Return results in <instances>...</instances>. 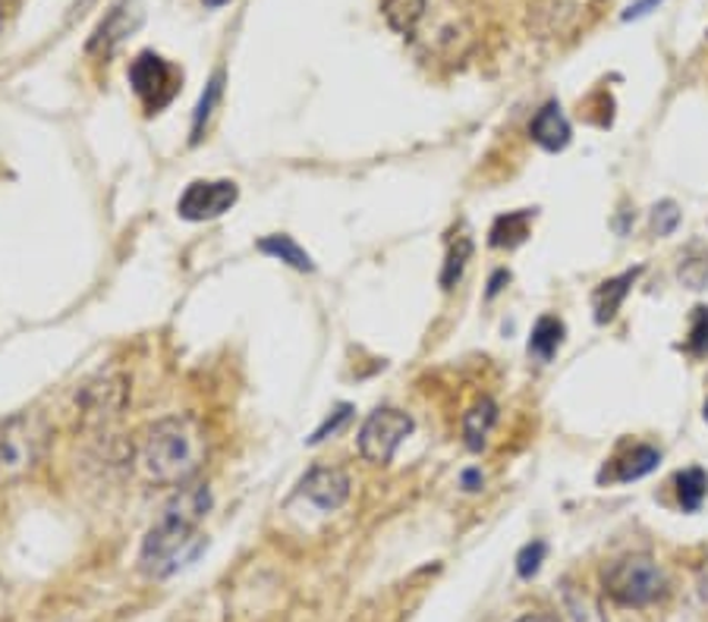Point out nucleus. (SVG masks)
Segmentation results:
<instances>
[{
  "label": "nucleus",
  "instance_id": "23",
  "mask_svg": "<svg viewBox=\"0 0 708 622\" xmlns=\"http://www.w3.org/2000/svg\"><path fill=\"white\" fill-rule=\"evenodd\" d=\"M545 556H548V544H545V541H529V544L517 553V575H520V579L539 575Z\"/></svg>",
  "mask_w": 708,
  "mask_h": 622
},
{
  "label": "nucleus",
  "instance_id": "21",
  "mask_svg": "<svg viewBox=\"0 0 708 622\" xmlns=\"http://www.w3.org/2000/svg\"><path fill=\"white\" fill-rule=\"evenodd\" d=\"M469 258H472V239L469 237L450 239L448 258H445V268H441V287H445V290L457 287V280H460L463 271H467Z\"/></svg>",
  "mask_w": 708,
  "mask_h": 622
},
{
  "label": "nucleus",
  "instance_id": "5",
  "mask_svg": "<svg viewBox=\"0 0 708 622\" xmlns=\"http://www.w3.org/2000/svg\"><path fill=\"white\" fill-rule=\"evenodd\" d=\"M412 434V415L403 412V409H393V405H385V409H375L369 419L362 421L359 428V438H356V447H359V457L366 459L369 465H388L400 443Z\"/></svg>",
  "mask_w": 708,
  "mask_h": 622
},
{
  "label": "nucleus",
  "instance_id": "35",
  "mask_svg": "<svg viewBox=\"0 0 708 622\" xmlns=\"http://www.w3.org/2000/svg\"><path fill=\"white\" fill-rule=\"evenodd\" d=\"M0 22H3V17H0Z\"/></svg>",
  "mask_w": 708,
  "mask_h": 622
},
{
  "label": "nucleus",
  "instance_id": "1",
  "mask_svg": "<svg viewBox=\"0 0 708 622\" xmlns=\"http://www.w3.org/2000/svg\"><path fill=\"white\" fill-rule=\"evenodd\" d=\"M208 510H211L208 484H192V481L183 484L161 510V519L146 534L142 550H139V569L149 579H170L173 572L192 563L206 548L199 525Z\"/></svg>",
  "mask_w": 708,
  "mask_h": 622
},
{
  "label": "nucleus",
  "instance_id": "28",
  "mask_svg": "<svg viewBox=\"0 0 708 622\" xmlns=\"http://www.w3.org/2000/svg\"><path fill=\"white\" fill-rule=\"evenodd\" d=\"M658 3H661V0H636V3H630V7H627V13H624V19L630 22V19L646 17V13H652Z\"/></svg>",
  "mask_w": 708,
  "mask_h": 622
},
{
  "label": "nucleus",
  "instance_id": "26",
  "mask_svg": "<svg viewBox=\"0 0 708 622\" xmlns=\"http://www.w3.org/2000/svg\"><path fill=\"white\" fill-rule=\"evenodd\" d=\"M680 280L690 287V290H706L708 287V255L699 258H680Z\"/></svg>",
  "mask_w": 708,
  "mask_h": 622
},
{
  "label": "nucleus",
  "instance_id": "31",
  "mask_svg": "<svg viewBox=\"0 0 708 622\" xmlns=\"http://www.w3.org/2000/svg\"><path fill=\"white\" fill-rule=\"evenodd\" d=\"M696 588H699V598L708 604V563L696 572Z\"/></svg>",
  "mask_w": 708,
  "mask_h": 622
},
{
  "label": "nucleus",
  "instance_id": "14",
  "mask_svg": "<svg viewBox=\"0 0 708 622\" xmlns=\"http://www.w3.org/2000/svg\"><path fill=\"white\" fill-rule=\"evenodd\" d=\"M127 7H130V0H120V3L113 7L111 13L104 17V22H101V26L94 29V38L89 41V51H92V54H94V51H104V54H111L113 48H117V44H120L123 38L130 36L136 26H139V19H142V17H132L130 19V13H127Z\"/></svg>",
  "mask_w": 708,
  "mask_h": 622
},
{
  "label": "nucleus",
  "instance_id": "34",
  "mask_svg": "<svg viewBox=\"0 0 708 622\" xmlns=\"http://www.w3.org/2000/svg\"><path fill=\"white\" fill-rule=\"evenodd\" d=\"M706 421H708V400H706Z\"/></svg>",
  "mask_w": 708,
  "mask_h": 622
},
{
  "label": "nucleus",
  "instance_id": "9",
  "mask_svg": "<svg viewBox=\"0 0 708 622\" xmlns=\"http://www.w3.org/2000/svg\"><path fill=\"white\" fill-rule=\"evenodd\" d=\"M350 491H353V481L337 465H316L299 481V494L321 513H337L350 500Z\"/></svg>",
  "mask_w": 708,
  "mask_h": 622
},
{
  "label": "nucleus",
  "instance_id": "13",
  "mask_svg": "<svg viewBox=\"0 0 708 622\" xmlns=\"http://www.w3.org/2000/svg\"><path fill=\"white\" fill-rule=\"evenodd\" d=\"M560 622H608L605 610L586 588L574 582H560L558 588Z\"/></svg>",
  "mask_w": 708,
  "mask_h": 622
},
{
  "label": "nucleus",
  "instance_id": "4",
  "mask_svg": "<svg viewBox=\"0 0 708 622\" xmlns=\"http://www.w3.org/2000/svg\"><path fill=\"white\" fill-rule=\"evenodd\" d=\"M44 428L36 415L19 412L0 421V488L26 478L41 459Z\"/></svg>",
  "mask_w": 708,
  "mask_h": 622
},
{
  "label": "nucleus",
  "instance_id": "17",
  "mask_svg": "<svg viewBox=\"0 0 708 622\" xmlns=\"http://www.w3.org/2000/svg\"><path fill=\"white\" fill-rule=\"evenodd\" d=\"M564 333H567V328H564L558 314H541L536 328H532V337H529V355L536 362H551L558 355L560 343H564Z\"/></svg>",
  "mask_w": 708,
  "mask_h": 622
},
{
  "label": "nucleus",
  "instance_id": "20",
  "mask_svg": "<svg viewBox=\"0 0 708 622\" xmlns=\"http://www.w3.org/2000/svg\"><path fill=\"white\" fill-rule=\"evenodd\" d=\"M708 496V475L706 469L692 465L677 475V500L684 506V513H699Z\"/></svg>",
  "mask_w": 708,
  "mask_h": 622
},
{
  "label": "nucleus",
  "instance_id": "16",
  "mask_svg": "<svg viewBox=\"0 0 708 622\" xmlns=\"http://www.w3.org/2000/svg\"><path fill=\"white\" fill-rule=\"evenodd\" d=\"M532 218L536 211L522 208V211H507L501 218L491 223V233H488V242L495 249H517L529 239V227H532Z\"/></svg>",
  "mask_w": 708,
  "mask_h": 622
},
{
  "label": "nucleus",
  "instance_id": "32",
  "mask_svg": "<svg viewBox=\"0 0 708 622\" xmlns=\"http://www.w3.org/2000/svg\"><path fill=\"white\" fill-rule=\"evenodd\" d=\"M517 622H551L548 616H536V613H529V616H520Z\"/></svg>",
  "mask_w": 708,
  "mask_h": 622
},
{
  "label": "nucleus",
  "instance_id": "12",
  "mask_svg": "<svg viewBox=\"0 0 708 622\" xmlns=\"http://www.w3.org/2000/svg\"><path fill=\"white\" fill-rule=\"evenodd\" d=\"M639 274H642V268H634V271H624V274L608 277V280H601V283H598L596 293H592V309H596L598 324L615 321L617 311H620V305H624V299L630 295L636 277Z\"/></svg>",
  "mask_w": 708,
  "mask_h": 622
},
{
  "label": "nucleus",
  "instance_id": "18",
  "mask_svg": "<svg viewBox=\"0 0 708 622\" xmlns=\"http://www.w3.org/2000/svg\"><path fill=\"white\" fill-rule=\"evenodd\" d=\"M259 252L278 258L283 264H290L293 271H316V261L309 258V252H306L293 237H283V233H278V237H265L259 242Z\"/></svg>",
  "mask_w": 708,
  "mask_h": 622
},
{
  "label": "nucleus",
  "instance_id": "24",
  "mask_svg": "<svg viewBox=\"0 0 708 622\" xmlns=\"http://www.w3.org/2000/svg\"><path fill=\"white\" fill-rule=\"evenodd\" d=\"M687 352L690 355H708V305H699V309L692 311Z\"/></svg>",
  "mask_w": 708,
  "mask_h": 622
},
{
  "label": "nucleus",
  "instance_id": "29",
  "mask_svg": "<svg viewBox=\"0 0 708 622\" xmlns=\"http://www.w3.org/2000/svg\"><path fill=\"white\" fill-rule=\"evenodd\" d=\"M482 472L479 469H469V472H463V488H467L469 494H476V491H482Z\"/></svg>",
  "mask_w": 708,
  "mask_h": 622
},
{
  "label": "nucleus",
  "instance_id": "33",
  "mask_svg": "<svg viewBox=\"0 0 708 622\" xmlns=\"http://www.w3.org/2000/svg\"><path fill=\"white\" fill-rule=\"evenodd\" d=\"M227 0H206V7H225Z\"/></svg>",
  "mask_w": 708,
  "mask_h": 622
},
{
  "label": "nucleus",
  "instance_id": "2",
  "mask_svg": "<svg viewBox=\"0 0 708 622\" xmlns=\"http://www.w3.org/2000/svg\"><path fill=\"white\" fill-rule=\"evenodd\" d=\"M208 438L192 415H170L146 428L136 447V469L154 488H183L206 465Z\"/></svg>",
  "mask_w": 708,
  "mask_h": 622
},
{
  "label": "nucleus",
  "instance_id": "8",
  "mask_svg": "<svg viewBox=\"0 0 708 622\" xmlns=\"http://www.w3.org/2000/svg\"><path fill=\"white\" fill-rule=\"evenodd\" d=\"M127 405V381L120 374H101L79 390V412L86 424H108Z\"/></svg>",
  "mask_w": 708,
  "mask_h": 622
},
{
  "label": "nucleus",
  "instance_id": "7",
  "mask_svg": "<svg viewBox=\"0 0 708 622\" xmlns=\"http://www.w3.org/2000/svg\"><path fill=\"white\" fill-rule=\"evenodd\" d=\"M240 199V189L233 180H196L177 202V214L192 223H206L227 214Z\"/></svg>",
  "mask_w": 708,
  "mask_h": 622
},
{
  "label": "nucleus",
  "instance_id": "27",
  "mask_svg": "<svg viewBox=\"0 0 708 622\" xmlns=\"http://www.w3.org/2000/svg\"><path fill=\"white\" fill-rule=\"evenodd\" d=\"M353 419V405L350 403H340L335 409V412H331V415H328V419L321 421V428H318L316 434H312V438H309V443H312V447H316V443H325V440L328 438H335L337 431H340V428H343V424H347V421Z\"/></svg>",
  "mask_w": 708,
  "mask_h": 622
},
{
  "label": "nucleus",
  "instance_id": "19",
  "mask_svg": "<svg viewBox=\"0 0 708 622\" xmlns=\"http://www.w3.org/2000/svg\"><path fill=\"white\" fill-rule=\"evenodd\" d=\"M426 3L429 0H385L381 3V13H385L388 26H391L397 36H412L416 26L426 17Z\"/></svg>",
  "mask_w": 708,
  "mask_h": 622
},
{
  "label": "nucleus",
  "instance_id": "6",
  "mask_svg": "<svg viewBox=\"0 0 708 622\" xmlns=\"http://www.w3.org/2000/svg\"><path fill=\"white\" fill-rule=\"evenodd\" d=\"M130 86L139 94V101L149 108V113H158L164 104H170V98L177 92V70L164 57L146 51L132 60Z\"/></svg>",
  "mask_w": 708,
  "mask_h": 622
},
{
  "label": "nucleus",
  "instance_id": "3",
  "mask_svg": "<svg viewBox=\"0 0 708 622\" xmlns=\"http://www.w3.org/2000/svg\"><path fill=\"white\" fill-rule=\"evenodd\" d=\"M601 585L620 606H649L668 591V575L649 553H630L601 572Z\"/></svg>",
  "mask_w": 708,
  "mask_h": 622
},
{
  "label": "nucleus",
  "instance_id": "22",
  "mask_svg": "<svg viewBox=\"0 0 708 622\" xmlns=\"http://www.w3.org/2000/svg\"><path fill=\"white\" fill-rule=\"evenodd\" d=\"M221 92H225V73H215L211 82L206 86V94H202L199 108H196V117H192V142H202V132H206L208 120H211V113H215L218 101H221Z\"/></svg>",
  "mask_w": 708,
  "mask_h": 622
},
{
  "label": "nucleus",
  "instance_id": "10",
  "mask_svg": "<svg viewBox=\"0 0 708 622\" xmlns=\"http://www.w3.org/2000/svg\"><path fill=\"white\" fill-rule=\"evenodd\" d=\"M529 136H532V142L539 148H545V151H564V148L570 146L574 129L567 123V117H564L558 101H548V104L532 117Z\"/></svg>",
  "mask_w": 708,
  "mask_h": 622
},
{
  "label": "nucleus",
  "instance_id": "25",
  "mask_svg": "<svg viewBox=\"0 0 708 622\" xmlns=\"http://www.w3.org/2000/svg\"><path fill=\"white\" fill-rule=\"evenodd\" d=\"M680 227V208L677 202H658L652 208V233L655 237H671L674 230Z\"/></svg>",
  "mask_w": 708,
  "mask_h": 622
},
{
  "label": "nucleus",
  "instance_id": "15",
  "mask_svg": "<svg viewBox=\"0 0 708 622\" xmlns=\"http://www.w3.org/2000/svg\"><path fill=\"white\" fill-rule=\"evenodd\" d=\"M495 424H498V403L495 400L482 397L479 403L469 405V412L463 415V440H467V447L472 453H479L485 443H488Z\"/></svg>",
  "mask_w": 708,
  "mask_h": 622
},
{
  "label": "nucleus",
  "instance_id": "30",
  "mask_svg": "<svg viewBox=\"0 0 708 622\" xmlns=\"http://www.w3.org/2000/svg\"><path fill=\"white\" fill-rule=\"evenodd\" d=\"M510 280V274L507 271H498V274L491 277V283H488V299H495V295L501 293V287Z\"/></svg>",
  "mask_w": 708,
  "mask_h": 622
},
{
  "label": "nucleus",
  "instance_id": "11",
  "mask_svg": "<svg viewBox=\"0 0 708 622\" xmlns=\"http://www.w3.org/2000/svg\"><path fill=\"white\" fill-rule=\"evenodd\" d=\"M658 462H661V453L649 447V443H639L634 450H627L624 457L611 459L605 469H601V475L598 481H620V484H627V481H639V478H646L649 472L658 469Z\"/></svg>",
  "mask_w": 708,
  "mask_h": 622
}]
</instances>
